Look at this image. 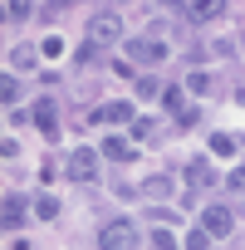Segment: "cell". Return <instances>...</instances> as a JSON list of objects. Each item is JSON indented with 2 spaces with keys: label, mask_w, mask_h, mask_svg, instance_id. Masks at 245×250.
Instances as JSON below:
<instances>
[{
  "label": "cell",
  "mask_w": 245,
  "mask_h": 250,
  "mask_svg": "<svg viewBox=\"0 0 245 250\" xmlns=\"http://www.w3.org/2000/svg\"><path fill=\"white\" fill-rule=\"evenodd\" d=\"M143 191H147V196H167V191H172V182H167V177H152Z\"/></svg>",
  "instance_id": "cell-18"
},
{
  "label": "cell",
  "mask_w": 245,
  "mask_h": 250,
  "mask_svg": "<svg viewBox=\"0 0 245 250\" xmlns=\"http://www.w3.org/2000/svg\"><path fill=\"white\" fill-rule=\"evenodd\" d=\"M128 54H133L138 64H157V59H162L167 49H162V44H128Z\"/></svg>",
  "instance_id": "cell-11"
},
{
  "label": "cell",
  "mask_w": 245,
  "mask_h": 250,
  "mask_svg": "<svg viewBox=\"0 0 245 250\" xmlns=\"http://www.w3.org/2000/svg\"><path fill=\"white\" fill-rule=\"evenodd\" d=\"M186 88H191V93H211V79H206V74H191Z\"/></svg>",
  "instance_id": "cell-20"
},
{
  "label": "cell",
  "mask_w": 245,
  "mask_h": 250,
  "mask_svg": "<svg viewBox=\"0 0 245 250\" xmlns=\"http://www.w3.org/2000/svg\"><path fill=\"white\" fill-rule=\"evenodd\" d=\"M15 93H20V83L5 74V79H0V98H5V103H15Z\"/></svg>",
  "instance_id": "cell-19"
},
{
  "label": "cell",
  "mask_w": 245,
  "mask_h": 250,
  "mask_svg": "<svg viewBox=\"0 0 245 250\" xmlns=\"http://www.w3.org/2000/svg\"><path fill=\"white\" fill-rule=\"evenodd\" d=\"M211 152H216V157H230V152H235V138H230V133H211Z\"/></svg>",
  "instance_id": "cell-14"
},
{
  "label": "cell",
  "mask_w": 245,
  "mask_h": 250,
  "mask_svg": "<svg viewBox=\"0 0 245 250\" xmlns=\"http://www.w3.org/2000/svg\"><path fill=\"white\" fill-rule=\"evenodd\" d=\"M230 226H235V216H230L225 206H206V211H201V230H206V235L221 240V235H230Z\"/></svg>",
  "instance_id": "cell-4"
},
{
  "label": "cell",
  "mask_w": 245,
  "mask_h": 250,
  "mask_svg": "<svg viewBox=\"0 0 245 250\" xmlns=\"http://www.w3.org/2000/svg\"><path fill=\"white\" fill-rule=\"evenodd\" d=\"M10 250H30V240H25V235H15V240H10Z\"/></svg>",
  "instance_id": "cell-24"
},
{
  "label": "cell",
  "mask_w": 245,
  "mask_h": 250,
  "mask_svg": "<svg viewBox=\"0 0 245 250\" xmlns=\"http://www.w3.org/2000/svg\"><path fill=\"white\" fill-rule=\"evenodd\" d=\"M162 5H186V0H162Z\"/></svg>",
  "instance_id": "cell-26"
},
{
  "label": "cell",
  "mask_w": 245,
  "mask_h": 250,
  "mask_svg": "<svg viewBox=\"0 0 245 250\" xmlns=\"http://www.w3.org/2000/svg\"><path fill=\"white\" fill-rule=\"evenodd\" d=\"M74 182H93V172H98V152L93 147H79L74 157H69V167H64Z\"/></svg>",
  "instance_id": "cell-3"
},
{
  "label": "cell",
  "mask_w": 245,
  "mask_h": 250,
  "mask_svg": "<svg viewBox=\"0 0 245 250\" xmlns=\"http://www.w3.org/2000/svg\"><path fill=\"white\" fill-rule=\"evenodd\" d=\"M25 206H30V201H25V196H15V191H10V196H5V206H0V221H5V226H10V230H15V226H20V221H25Z\"/></svg>",
  "instance_id": "cell-8"
},
{
  "label": "cell",
  "mask_w": 245,
  "mask_h": 250,
  "mask_svg": "<svg viewBox=\"0 0 245 250\" xmlns=\"http://www.w3.org/2000/svg\"><path fill=\"white\" fill-rule=\"evenodd\" d=\"M98 152H103V157H113V162H133V147L122 143V138H108V143H103Z\"/></svg>",
  "instance_id": "cell-10"
},
{
  "label": "cell",
  "mask_w": 245,
  "mask_h": 250,
  "mask_svg": "<svg viewBox=\"0 0 245 250\" xmlns=\"http://www.w3.org/2000/svg\"><path fill=\"white\" fill-rule=\"evenodd\" d=\"M133 240H138V226L133 221H108L98 230V250H128Z\"/></svg>",
  "instance_id": "cell-2"
},
{
  "label": "cell",
  "mask_w": 245,
  "mask_h": 250,
  "mask_svg": "<svg viewBox=\"0 0 245 250\" xmlns=\"http://www.w3.org/2000/svg\"><path fill=\"white\" fill-rule=\"evenodd\" d=\"M35 216L54 221V216H59V201H54V196H40V201H35Z\"/></svg>",
  "instance_id": "cell-15"
},
{
  "label": "cell",
  "mask_w": 245,
  "mask_h": 250,
  "mask_svg": "<svg viewBox=\"0 0 245 250\" xmlns=\"http://www.w3.org/2000/svg\"><path fill=\"white\" fill-rule=\"evenodd\" d=\"M211 240H216V235H206V230L196 226V230H186V240H182V250H211Z\"/></svg>",
  "instance_id": "cell-12"
},
{
  "label": "cell",
  "mask_w": 245,
  "mask_h": 250,
  "mask_svg": "<svg viewBox=\"0 0 245 250\" xmlns=\"http://www.w3.org/2000/svg\"><path fill=\"white\" fill-rule=\"evenodd\" d=\"M35 128H40L44 138L59 133V103H54V98H40V103H35Z\"/></svg>",
  "instance_id": "cell-5"
},
{
  "label": "cell",
  "mask_w": 245,
  "mask_h": 250,
  "mask_svg": "<svg viewBox=\"0 0 245 250\" xmlns=\"http://www.w3.org/2000/svg\"><path fill=\"white\" fill-rule=\"evenodd\" d=\"M157 93H162L157 79H138V98H157Z\"/></svg>",
  "instance_id": "cell-17"
},
{
  "label": "cell",
  "mask_w": 245,
  "mask_h": 250,
  "mask_svg": "<svg viewBox=\"0 0 245 250\" xmlns=\"http://www.w3.org/2000/svg\"><path fill=\"white\" fill-rule=\"evenodd\" d=\"M152 250H177V240H172L167 230H152Z\"/></svg>",
  "instance_id": "cell-21"
},
{
  "label": "cell",
  "mask_w": 245,
  "mask_h": 250,
  "mask_svg": "<svg viewBox=\"0 0 245 250\" xmlns=\"http://www.w3.org/2000/svg\"><path fill=\"white\" fill-rule=\"evenodd\" d=\"M225 187H230V191H245V167H235V172L225 177Z\"/></svg>",
  "instance_id": "cell-22"
},
{
  "label": "cell",
  "mask_w": 245,
  "mask_h": 250,
  "mask_svg": "<svg viewBox=\"0 0 245 250\" xmlns=\"http://www.w3.org/2000/svg\"><path fill=\"white\" fill-rule=\"evenodd\" d=\"M40 54H49V59H59V54H64V40H59V35H49V40L40 44Z\"/></svg>",
  "instance_id": "cell-16"
},
{
  "label": "cell",
  "mask_w": 245,
  "mask_h": 250,
  "mask_svg": "<svg viewBox=\"0 0 245 250\" xmlns=\"http://www.w3.org/2000/svg\"><path fill=\"white\" fill-rule=\"evenodd\" d=\"M162 103H167L172 113H182V88H172V93H162Z\"/></svg>",
  "instance_id": "cell-23"
},
{
  "label": "cell",
  "mask_w": 245,
  "mask_h": 250,
  "mask_svg": "<svg viewBox=\"0 0 245 250\" xmlns=\"http://www.w3.org/2000/svg\"><path fill=\"white\" fill-rule=\"evenodd\" d=\"M64 5H74V0H49V10H64Z\"/></svg>",
  "instance_id": "cell-25"
},
{
  "label": "cell",
  "mask_w": 245,
  "mask_h": 250,
  "mask_svg": "<svg viewBox=\"0 0 245 250\" xmlns=\"http://www.w3.org/2000/svg\"><path fill=\"white\" fill-rule=\"evenodd\" d=\"M118 40H122V20L113 10H98L88 20V44H118Z\"/></svg>",
  "instance_id": "cell-1"
},
{
  "label": "cell",
  "mask_w": 245,
  "mask_h": 250,
  "mask_svg": "<svg viewBox=\"0 0 245 250\" xmlns=\"http://www.w3.org/2000/svg\"><path fill=\"white\" fill-rule=\"evenodd\" d=\"M30 10H35L30 0H5V15H10L15 25H25V20H30Z\"/></svg>",
  "instance_id": "cell-13"
},
{
  "label": "cell",
  "mask_w": 245,
  "mask_h": 250,
  "mask_svg": "<svg viewBox=\"0 0 245 250\" xmlns=\"http://www.w3.org/2000/svg\"><path fill=\"white\" fill-rule=\"evenodd\" d=\"M186 15H191L196 25H206V20H221V15H225V0H191V5H186Z\"/></svg>",
  "instance_id": "cell-6"
},
{
  "label": "cell",
  "mask_w": 245,
  "mask_h": 250,
  "mask_svg": "<svg viewBox=\"0 0 245 250\" xmlns=\"http://www.w3.org/2000/svg\"><path fill=\"white\" fill-rule=\"evenodd\" d=\"M186 182H191V187H211V182H216V172H211V162H206V157H196V162H186Z\"/></svg>",
  "instance_id": "cell-9"
},
{
  "label": "cell",
  "mask_w": 245,
  "mask_h": 250,
  "mask_svg": "<svg viewBox=\"0 0 245 250\" xmlns=\"http://www.w3.org/2000/svg\"><path fill=\"white\" fill-rule=\"evenodd\" d=\"M98 123H133V103H103L93 108V128Z\"/></svg>",
  "instance_id": "cell-7"
}]
</instances>
